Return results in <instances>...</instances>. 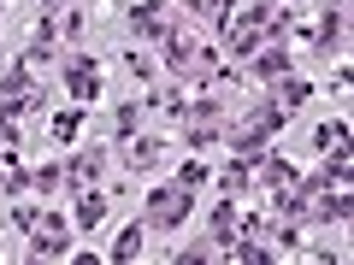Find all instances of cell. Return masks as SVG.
Masks as SVG:
<instances>
[{"instance_id": "cell-30", "label": "cell", "mask_w": 354, "mask_h": 265, "mask_svg": "<svg viewBox=\"0 0 354 265\" xmlns=\"http://www.w3.org/2000/svg\"><path fill=\"white\" fill-rule=\"evenodd\" d=\"M0 6H6V0H0Z\"/></svg>"}, {"instance_id": "cell-1", "label": "cell", "mask_w": 354, "mask_h": 265, "mask_svg": "<svg viewBox=\"0 0 354 265\" xmlns=\"http://www.w3.org/2000/svg\"><path fill=\"white\" fill-rule=\"evenodd\" d=\"M189 213H195V189H183V183H153V189L142 195V218H148V230L177 236V230L189 224Z\"/></svg>"}, {"instance_id": "cell-12", "label": "cell", "mask_w": 354, "mask_h": 265, "mask_svg": "<svg viewBox=\"0 0 354 265\" xmlns=\"http://www.w3.org/2000/svg\"><path fill=\"white\" fill-rule=\"evenodd\" d=\"M160 159H165V141L160 136H130L124 141V165H130V171H153Z\"/></svg>"}, {"instance_id": "cell-13", "label": "cell", "mask_w": 354, "mask_h": 265, "mask_svg": "<svg viewBox=\"0 0 354 265\" xmlns=\"http://www.w3.org/2000/svg\"><path fill=\"white\" fill-rule=\"evenodd\" d=\"M142 242H148V218H136V224H124V230H118V242L106 248V259H118V265L142 259Z\"/></svg>"}, {"instance_id": "cell-23", "label": "cell", "mask_w": 354, "mask_h": 265, "mask_svg": "<svg viewBox=\"0 0 354 265\" xmlns=\"http://www.w3.org/2000/svg\"><path fill=\"white\" fill-rule=\"evenodd\" d=\"M0 195H30V171L24 165H6V171H0Z\"/></svg>"}, {"instance_id": "cell-28", "label": "cell", "mask_w": 354, "mask_h": 265, "mask_svg": "<svg viewBox=\"0 0 354 265\" xmlns=\"http://www.w3.org/2000/svg\"><path fill=\"white\" fill-rule=\"evenodd\" d=\"M65 6H77V0H41V12H65Z\"/></svg>"}, {"instance_id": "cell-17", "label": "cell", "mask_w": 354, "mask_h": 265, "mask_svg": "<svg viewBox=\"0 0 354 265\" xmlns=\"http://www.w3.org/2000/svg\"><path fill=\"white\" fill-rule=\"evenodd\" d=\"M30 83H36V71H30L24 59H12L6 71H0V106H6V101H24V88H30Z\"/></svg>"}, {"instance_id": "cell-24", "label": "cell", "mask_w": 354, "mask_h": 265, "mask_svg": "<svg viewBox=\"0 0 354 265\" xmlns=\"http://www.w3.org/2000/svg\"><path fill=\"white\" fill-rule=\"evenodd\" d=\"M201 259H218L213 242H189V248H177V253H171V265H201Z\"/></svg>"}, {"instance_id": "cell-7", "label": "cell", "mask_w": 354, "mask_h": 265, "mask_svg": "<svg viewBox=\"0 0 354 265\" xmlns=\"http://www.w3.org/2000/svg\"><path fill=\"white\" fill-rule=\"evenodd\" d=\"M295 183H301L295 159H290V153H278V148H266L260 165H254V189H295Z\"/></svg>"}, {"instance_id": "cell-15", "label": "cell", "mask_w": 354, "mask_h": 265, "mask_svg": "<svg viewBox=\"0 0 354 265\" xmlns=\"http://www.w3.org/2000/svg\"><path fill=\"white\" fill-rule=\"evenodd\" d=\"M65 189V159H48L30 171V195H41V201H53V195Z\"/></svg>"}, {"instance_id": "cell-26", "label": "cell", "mask_w": 354, "mask_h": 265, "mask_svg": "<svg viewBox=\"0 0 354 265\" xmlns=\"http://www.w3.org/2000/svg\"><path fill=\"white\" fill-rule=\"evenodd\" d=\"M124 71L136 77V83H148V77H153V65H148V53H124Z\"/></svg>"}, {"instance_id": "cell-27", "label": "cell", "mask_w": 354, "mask_h": 265, "mask_svg": "<svg viewBox=\"0 0 354 265\" xmlns=\"http://www.w3.org/2000/svg\"><path fill=\"white\" fill-rule=\"evenodd\" d=\"M177 12H189V18H207V12H213V0H183Z\"/></svg>"}, {"instance_id": "cell-10", "label": "cell", "mask_w": 354, "mask_h": 265, "mask_svg": "<svg viewBox=\"0 0 354 265\" xmlns=\"http://www.w3.org/2000/svg\"><path fill=\"white\" fill-rule=\"evenodd\" d=\"M83 124H88V106H65V112H53V118H48V136H53V148H77Z\"/></svg>"}, {"instance_id": "cell-5", "label": "cell", "mask_w": 354, "mask_h": 265, "mask_svg": "<svg viewBox=\"0 0 354 265\" xmlns=\"http://www.w3.org/2000/svg\"><path fill=\"white\" fill-rule=\"evenodd\" d=\"M124 24L136 30L142 41H160L165 30L177 24V6H171V0H136V6H130V12H124Z\"/></svg>"}, {"instance_id": "cell-2", "label": "cell", "mask_w": 354, "mask_h": 265, "mask_svg": "<svg viewBox=\"0 0 354 265\" xmlns=\"http://www.w3.org/2000/svg\"><path fill=\"white\" fill-rule=\"evenodd\" d=\"M71 218L65 213H53V206H41V218H36V230H30V259H65L71 253Z\"/></svg>"}, {"instance_id": "cell-18", "label": "cell", "mask_w": 354, "mask_h": 265, "mask_svg": "<svg viewBox=\"0 0 354 265\" xmlns=\"http://www.w3.org/2000/svg\"><path fill=\"white\" fill-rule=\"evenodd\" d=\"M136 130H142V101H118V106H113V141L124 148Z\"/></svg>"}, {"instance_id": "cell-21", "label": "cell", "mask_w": 354, "mask_h": 265, "mask_svg": "<svg viewBox=\"0 0 354 265\" xmlns=\"http://www.w3.org/2000/svg\"><path fill=\"white\" fill-rule=\"evenodd\" d=\"M171 183H183V189H207V183H213V171H207V159H195V153H189V159L177 165Z\"/></svg>"}, {"instance_id": "cell-6", "label": "cell", "mask_w": 354, "mask_h": 265, "mask_svg": "<svg viewBox=\"0 0 354 265\" xmlns=\"http://www.w3.org/2000/svg\"><path fill=\"white\" fill-rule=\"evenodd\" d=\"M101 171H106V148H77L71 159H65V195L101 189Z\"/></svg>"}, {"instance_id": "cell-19", "label": "cell", "mask_w": 354, "mask_h": 265, "mask_svg": "<svg viewBox=\"0 0 354 265\" xmlns=\"http://www.w3.org/2000/svg\"><path fill=\"white\" fill-rule=\"evenodd\" d=\"M142 106H153V112H171V118H183V106H189V95H183V83H165V88H153Z\"/></svg>"}, {"instance_id": "cell-25", "label": "cell", "mask_w": 354, "mask_h": 265, "mask_svg": "<svg viewBox=\"0 0 354 265\" xmlns=\"http://www.w3.org/2000/svg\"><path fill=\"white\" fill-rule=\"evenodd\" d=\"M36 218H41V206H12V230H18V236H30Z\"/></svg>"}, {"instance_id": "cell-29", "label": "cell", "mask_w": 354, "mask_h": 265, "mask_svg": "<svg viewBox=\"0 0 354 265\" xmlns=\"http://www.w3.org/2000/svg\"><path fill=\"white\" fill-rule=\"evenodd\" d=\"M325 6H348V0H325Z\"/></svg>"}, {"instance_id": "cell-11", "label": "cell", "mask_w": 354, "mask_h": 265, "mask_svg": "<svg viewBox=\"0 0 354 265\" xmlns=\"http://www.w3.org/2000/svg\"><path fill=\"white\" fill-rule=\"evenodd\" d=\"M101 218H106V195H101V189H77V201H71V230H101Z\"/></svg>"}, {"instance_id": "cell-8", "label": "cell", "mask_w": 354, "mask_h": 265, "mask_svg": "<svg viewBox=\"0 0 354 265\" xmlns=\"http://www.w3.org/2000/svg\"><path fill=\"white\" fill-rule=\"evenodd\" d=\"M290 71H295L290 41H278V48H260L248 65H242V77H254V83H278V77H290Z\"/></svg>"}, {"instance_id": "cell-3", "label": "cell", "mask_w": 354, "mask_h": 265, "mask_svg": "<svg viewBox=\"0 0 354 265\" xmlns=\"http://www.w3.org/2000/svg\"><path fill=\"white\" fill-rule=\"evenodd\" d=\"M65 88H71L77 106H95V101H101V59L77 48L71 59H65Z\"/></svg>"}, {"instance_id": "cell-14", "label": "cell", "mask_w": 354, "mask_h": 265, "mask_svg": "<svg viewBox=\"0 0 354 265\" xmlns=\"http://www.w3.org/2000/svg\"><path fill=\"white\" fill-rule=\"evenodd\" d=\"M313 95H319V88L313 83H307V77H278V83H272V101H278L283 106V112H295V106H301V101H313Z\"/></svg>"}, {"instance_id": "cell-22", "label": "cell", "mask_w": 354, "mask_h": 265, "mask_svg": "<svg viewBox=\"0 0 354 265\" xmlns=\"http://www.w3.org/2000/svg\"><path fill=\"white\" fill-rule=\"evenodd\" d=\"M313 148H319V153H330V148H348V124H342V118L319 124V130H313Z\"/></svg>"}, {"instance_id": "cell-9", "label": "cell", "mask_w": 354, "mask_h": 265, "mask_svg": "<svg viewBox=\"0 0 354 265\" xmlns=\"http://www.w3.org/2000/svg\"><path fill=\"white\" fill-rule=\"evenodd\" d=\"M53 53H59V12H41V18H36V36H30V48L18 53V59L36 71V65H48Z\"/></svg>"}, {"instance_id": "cell-16", "label": "cell", "mask_w": 354, "mask_h": 265, "mask_svg": "<svg viewBox=\"0 0 354 265\" xmlns=\"http://www.w3.org/2000/svg\"><path fill=\"white\" fill-rule=\"evenodd\" d=\"M213 183H218V189H225V195H254V165L230 153V165H225V171L213 177Z\"/></svg>"}, {"instance_id": "cell-20", "label": "cell", "mask_w": 354, "mask_h": 265, "mask_svg": "<svg viewBox=\"0 0 354 265\" xmlns=\"http://www.w3.org/2000/svg\"><path fill=\"white\" fill-rule=\"evenodd\" d=\"M218 141H225V124H189V130H183V148H189V153L218 148Z\"/></svg>"}, {"instance_id": "cell-4", "label": "cell", "mask_w": 354, "mask_h": 265, "mask_svg": "<svg viewBox=\"0 0 354 265\" xmlns=\"http://www.w3.org/2000/svg\"><path fill=\"white\" fill-rule=\"evenodd\" d=\"M301 41H307L313 53H325V59H330V53H342V48H348V6H325L319 24L307 30Z\"/></svg>"}]
</instances>
